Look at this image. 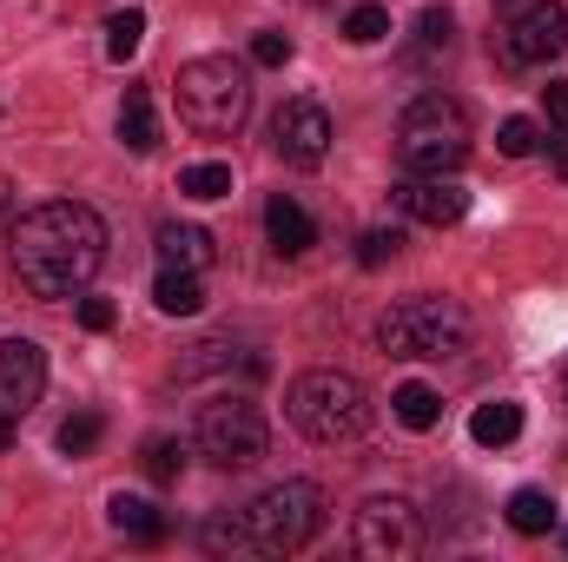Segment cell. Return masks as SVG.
Listing matches in <instances>:
<instances>
[{"instance_id":"cell-33","label":"cell","mask_w":568,"mask_h":562,"mask_svg":"<svg viewBox=\"0 0 568 562\" xmlns=\"http://www.w3.org/2000/svg\"><path fill=\"white\" fill-rule=\"evenodd\" d=\"M7 443H13V418H7V411H0V450H7Z\"/></svg>"},{"instance_id":"cell-12","label":"cell","mask_w":568,"mask_h":562,"mask_svg":"<svg viewBox=\"0 0 568 562\" xmlns=\"http://www.w3.org/2000/svg\"><path fill=\"white\" fill-rule=\"evenodd\" d=\"M397 205H404L417 225H456V219L469 212V192H463L449 172H410V179L397 185Z\"/></svg>"},{"instance_id":"cell-21","label":"cell","mask_w":568,"mask_h":562,"mask_svg":"<svg viewBox=\"0 0 568 562\" xmlns=\"http://www.w3.org/2000/svg\"><path fill=\"white\" fill-rule=\"evenodd\" d=\"M179 192L212 205V199H225V192H232V165H219V159H199V165H185V172H179Z\"/></svg>"},{"instance_id":"cell-30","label":"cell","mask_w":568,"mask_h":562,"mask_svg":"<svg viewBox=\"0 0 568 562\" xmlns=\"http://www.w3.org/2000/svg\"><path fill=\"white\" fill-rule=\"evenodd\" d=\"M542 107H549V127L568 133V80H549V87H542Z\"/></svg>"},{"instance_id":"cell-15","label":"cell","mask_w":568,"mask_h":562,"mask_svg":"<svg viewBox=\"0 0 568 562\" xmlns=\"http://www.w3.org/2000/svg\"><path fill=\"white\" fill-rule=\"evenodd\" d=\"M212 259H219V245L205 225H159V265L165 272H205Z\"/></svg>"},{"instance_id":"cell-3","label":"cell","mask_w":568,"mask_h":562,"mask_svg":"<svg viewBox=\"0 0 568 562\" xmlns=\"http://www.w3.org/2000/svg\"><path fill=\"white\" fill-rule=\"evenodd\" d=\"M179 120L199 140H232L252 120V73L232 53H199L179 67Z\"/></svg>"},{"instance_id":"cell-2","label":"cell","mask_w":568,"mask_h":562,"mask_svg":"<svg viewBox=\"0 0 568 562\" xmlns=\"http://www.w3.org/2000/svg\"><path fill=\"white\" fill-rule=\"evenodd\" d=\"M324 530V490L291 476V483H272L258 503L239 510V523H212L205 530V550H232V556H291L304 550L311 536Z\"/></svg>"},{"instance_id":"cell-6","label":"cell","mask_w":568,"mask_h":562,"mask_svg":"<svg viewBox=\"0 0 568 562\" xmlns=\"http://www.w3.org/2000/svg\"><path fill=\"white\" fill-rule=\"evenodd\" d=\"M377 344L390 358H456L469 344V311L456 298H436V291L404 298L377 318Z\"/></svg>"},{"instance_id":"cell-25","label":"cell","mask_w":568,"mask_h":562,"mask_svg":"<svg viewBox=\"0 0 568 562\" xmlns=\"http://www.w3.org/2000/svg\"><path fill=\"white\" fill-rule=\"evenodd\" d=\"M390 33V13L377 7V0H364V7H351V20H344V40L351 47H377Z\"/></svg>"},{"instance_id":"cell-20","label":"cell","mask_w":568,"mask_h":562,"mask_svg":"<svg viewBox=\"0 0 568 562\" xmlns=\"http://www.w3.org/2000/svg\"><path fill=\"white\" fill-rule=\"evenodd\" d=\"M390 411H397V423H404V430H429V423L443 418V398H436L429 384H417V378H410V384H397V391H390Z\"/></svg>"},{"instance_id":"cell-19","label":"cell","mask_w":568,"mask_h":562,"mask_svg":"<svg viewBox=\"0 0 568 562\" xmlns=\"http://www.w3.org/2000/svg\"><path fill=\"white\" fill-rule=\"evenodd\" d=\"M120 140H126V152H152L159 145V113H152V93L145 87H133L126 107H120Z\"/></svg>"},{"instance_id":"cell-32","label":"cell","mask_w":568,"mask_h":562,"mask_svg":"<svg viewBox=\"0 0 568 562\" xmlns=\"http://www.w3.org/2000/svg\"><path fill=\"white\" fill-rule=\"evenodd\" d=\"M13 212H20V199H13V185H7V179H0V239H7V232H13Z\"/></svg>"},{"instance_id":"cell-18","label":"cell","mask_w":568,"mask_h":562,"mask_svg":"<svg viewBox=\"0 0 568 562\" xmlns=\"http://www.w3.org/2000/svg\"><path fill=\"white\" fill-rule=\"evenodd\" d=\"M503 516H509L516 536H549V530H556V496H549V490H516Z\"/></svg>"},{"instance_id":"cell-23","label":"cell","mask_w":568,"mask_h":562,"mask_svg":"<svg viewBox=\"0 0 568 562\" xmlns=\"http://www.w3.org/2000/svg\"><path fill=\"white\" fill-rule=\"evenodd\" d=\"M140 40H145V13L140 7H120V13L106 20V53H113V60H133Z\"/></svg>"},{"instance_id":"cell-27","label":"cell","mask_w":568,"mask_h":562,"mask_svg":"<svg viewBox=\"0 0 568 562\" xmlns=\"http://www.w3.org/2000/svg\"><path fill=\"white\" fill-rule=\"evenodd\" d=\"M140 463H145V476H152V483H179V470H185V450H179L172 436H152Z\"/></svg>"},{"instance_id":"cell-36","label":"cell","mask_w":568,"mask_h":562,"mask_svg":"<svg viewBox=\"0 0 568 562\" xmlns=\"http://www.w3.org/2000/svg\"><path fill=\"white\" fill-rule=\"evenodd\" d=\"M562 550H568V530H562Z\"/></svg>"},{"instance_id":"cell-5","label":"cell","mask_w":568,"mask_h":562,"mask_svg":"<svg viewBox=\"0 0 568 562\" xmlns=\"http://www.w3.org/2000/svg\"><path fill=\"white\" fill-rule=\"evenodd\" d=\"M397 159L404 172H456L469 159V113L449 93H417L397 113Z\"/></svg>"},{"instance_id":"cell-11","label":"cell","mask_w":568,"mask_h":562,"mask_svg":"<svg viewBox=\"0 0 568 562\" xmlns=\"http://www.w3.org/2000/svg\"><path fill=\"white\" fill-rule=\"evenodd\" d=\"M47 391V351L33 338H0V411L27 418Z\"/></svg>"},{"instance_id":"cell-22","label":"cell","mask_w":568,"mask_h":562,"mask_svg":"<svg viewBox=\"0 0 568 562\" xmlns=\"http://www.w3.org/2000/svg\"><path fill=\"white\" fill-rule=\"evenodd\" d=\"M100 436H106V418H100V411H73V418L60 423V450H67V456H93Z\"/></svg>"},{"instance_id":"cell-34","label":"cell","mask_w":568,"mask_h":562,"mask_svg":"<svg viewBox=\"0 0 568 562\" xmlns=\"http://www.w3.org/2000/svg\"><path fill=\"white\" fill-rule=\"evenodd\" d=\"M496 7H516V0H496Z\"/></svg>"},{"instance_id":"cell-16","label":"cell","mask_w":568,"mask_h":562,"mask_svg":"<svg viewBox=\"0 0 568 562\" xmlns=\"http://www.w3.org/2000/svg\"><path fill=\"white\" fill-rule=\"evenodd\" d=\"M469 436H476L483 450H503V443H516V436H523V404H509V398H496V404H476Z\"/></svg>"},{"instance_id":"cell-26","label":"cell","mask_w":568,"mask_h":562,"mask_svg":"<svg viewBox=\"0 0 568 562\" xmlns=\"http://www.w3.org/2000/svg\"><path fill=\"white\" fill-rule=\"evenodd\" d=\"M397 252H404V232H397V225H371V232L357 239V265H364V272H377V265H390Z\"/></svg>"},{"instance_id":"cell-9","label":"cell","mask_w":568,"mask_h":562,"mask_svg":"<svg viewBox=\"0 0 568 562\" xmlns=\"http://www.w3.org/2000/svg\"><path fill=\"white\" fill-rule=\"evenodd\" d=\"M351 543H357V556H410L417 550V510L404 503V496H371L364 510H357V523H351Z\"/></svg>"},{"instance_id":"cell-7","label":"cell","mask_w":568,"mask_h":562,"mask_svg":"<svg viewBox=\"0 0 568 562\" xmlns=\"http://www.w3.org/2000/svg\"><path fill=\"white\" fill-rule=\"evenodd\" d=\"M199 456H212L219 470H252L265 450H272V423L252 398H212L199 411V430H192Z\"/></svg>"},{"instance_id":"cell-31","label":"cell","mask_w":568,"mask_h":562,"mask_svg":"<svg viewBox=\"0 0 568 562\" xmlns=\"http://www.w3.org/2000/svg\"><path fill=\"white\" fill-rule=\"evenodd\" d=\"M113 318H120V311H113L106 298H80V324H87V331H113Z\"/></svg>"},{"instance_id":"cell-14","label":"cell","mask_w":568,"mask_h":562,"mask_svg":"<svg viewBox=\"0 0 568 562\" xmlns=\"http://www.w3.org/2000/svg\"><path fill=\"white\" fill-rule=\"evenodd\" d=\"M265 232H272V252H278V259H304V252L317 245V225H311V212H304L297 199H284V192L265 205Z\"/></svg>"},{"instance_id":"cell-35","label":"cell","mask_w":568,"mask_h":562,"mask_svg":"<svg viewBox=\"0 0 568 562\" xmlns=\"http://www.w3.org/2000/svg\"><path fill=\"white\" fill-rule=\"evenodd\" d=\"M297 7H317V0H297Z\"/></svg>"},{"instance_id":"cell-28","label":"cell","mask_w":568,"mask_h":562,"mask_svg":"<svg viewBox=\"0 0 568 562\" xmlns=\"http://www.w3.org/2000/svg\"><path fill=\"white\" fill-rule=\"evenodd\" d=\"M496 145H503L509 159H529V152L542 145V133H536V120H503V127H496Z\"/></svg>"},{"instance_id":"cell-10","label":"cell","mask_w":568,"mask_h":562,"mask_svg":"<svg viewBox=\"0 0 568 562\" xmlns=\"http://www.w3.org/2000/svg\"><path fill=\"white\" fill-rule=\"evenodd\" d=\"M272 145H278L284 165L317 172L324 152H331V113H324L317 100H284L278 113H272Z\"/></svg>"},{"instance_id":"cell-29","label":"cell","mask_w":568,"mask_h":562,"mask_svg":"<svg viewBox=\"0 0 568 562\" xmlns=\"http://www.w3.org/2000/svg\"><path fill=\"white\" fill-rule=\"evenodd\" d=\"M252 60H258V67H284V60H291V33H258V40H252Z\"/></svg>"},{"instance_id":"cell-24","label":"cell","mask_w":568,"mask_h":562,"mask_svg":"<svg viewBox=\"0 0 568 562\" xmlns=\"http://www.w3.org/2000/svg\"><path fill=\"white\" fill-rule=\"evenodd\" d=\"M449 40H456L449 7H424V13H417V60H429V53H449Z\"/></svg>"},{"instance_id":"cell-1","label":"cell","mask_w":568,"mask_h":562,"mask_svg":"<svg viewBox=\"0 0 568 562\" xmlns=\"http://www.w3.org/2000/svg\"><path fill=\"white\" fill-rule=\"evenodd\" d=\"M7 245H13V279L27 284L33 298H73L106 265V225L80 199L33 205L27 219H13Z\"/></svg>"},{"instance_id":"cell-17","label":"cell","mask_w":568,"mask_h":562,"mask_svg":"<svg viewBox=\"0 0 568 562\" xmlns=\"http://www.w3.org/2000/svg\"><path fill=\"white\" fill-rule=\"evenodd\" d=\"M152 304H159L165 318H192V311H205V284H199V272H165V265H159Z\"/></svg>"},{"instance_id":"cell-8","label":"cell","mask_w":568,"mask_h":562,"mask_svg":"<svg viewBox=\"0 0 568 562\" xmlns=\"http://www.w3.org/2000/svg\"><path fill=\"white\" fill-rule=\"evenodd\" d=\"M562 47H568V7L562 0H523L503 20V33H496L503 67H549Z\"/></svg>"},{"instance_id":"cell-13","label":"cell","mask_w":568,"mask_h":562,"mask_svg":"<svg viewBox=\"0 0 568 562\" xmlns=\"http://www.w3.org/2000/svg\"><path fill=\"white\" fill-rule=\"evenodd\" d=\"M106 516H113V530H120L126 543H140V550H159V543L172 536L165 510H159V503H145V496H126V490L106 503Z\"/></svg>"},{"instance_id":"cell-4","label":"cell","mask_w":568,"mask_h":562,"mask_svg":"<svg viewBox=\"0 0 568 562\" xmlns=\"http://www.w3.org/2000/svg\"><path fill=\"white\" fill-rule=\"evenodd\" d=\"M284 411L297 423V436H311V443H357L371 430V418H377L371 391L351 371H304L291 384Z\"/></svg>"}]
</instances>
